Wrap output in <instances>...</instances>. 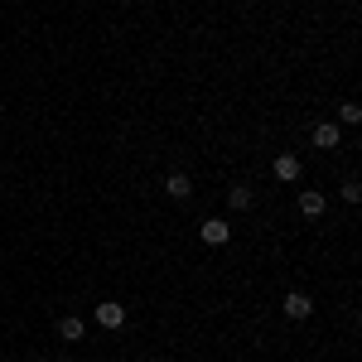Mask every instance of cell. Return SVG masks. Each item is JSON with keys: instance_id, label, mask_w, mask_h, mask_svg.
<instances>
[{"instance_id": "obj_1", "label": "cell", "mask_w": 362, "mask_h": 362, "mask_svg": "<svg viewBox=\"0 0 362 362\" xmlns=\"http://www.w3.org/2000/svg\"><path fill=\"white\" fill-rule=\"evenodd\" d=\"M280 309H285V319H309V314H314V299H309V295H299V290H290Z\"/></svg>"}, {"instance_id": "obj_2", "label": "cell", "mask_w": 362, "mask_h": 362, "mask_svg": "<svg viewBox=\"0 0 362 362\" xmlns=\"http://www.w3.org/2000/svg\"><path fill=\"white\" fill-rule=\"evenodd\" d=\"M97 324H101V329H121V324H126V309H121L116 299H101V304H97Z\"/></svg>"}, {"instance_id": "obj_3", "label": "cell", "mask_w": 362, "mask_h": 362, "mask_svg": "<svg viewBox=\"0 0 362 362\" xmlns=\"http://www.w3.org/2000/svg\"><path fill=\"white\" fill-rule=\"evenodd\" d=\"M338 140H343V135H338L334 121H319V126H314V145H319V150H334Z\"/></svg>"}, {"instance_id": "obj_4", "label": "cell", "mask_w": 362, "mask_h": 362, "mask_svg": "<svg viewBox=\"0 0 362 362\" xmlns=\"http://www.w3.org/2000/svg\"><path fill=\"white\" fill-rule=\"evenodd\" d=\"M299 213H304V217H319V213H324V193H319V188H304V193H299Z\"/></svg>"}, {"instance_id": "obj_5", "label": "cell", "mask_w": 362, "mask_h": 362, "mask_svg": "<svg viewBox=\"0 0 362 362\" xmlns=\"http://www.w3.org/2000/svg\"><path fill=\"white\" fill-rule=\"evenodd\" d=\"M227 237H232V227H227V222H217V217H213V222H203V242H208V247H222Z\"/></svg>"}, {"instance_id": "obj_6", "label": "cell", "mask_w": 362, "mask_h": 362, "mask_svg": "<svg viewBox=\"0 0 362 362\" xmlns=\"http://www.w3.org/2000/svg\"><path fill=\"white\" fill-rule=\"evenodd\" d=\"M58 338H63V343H78V338H83V319H78V314H63V319H58Z\"/></svg>"}, {"instance_id": "obj_7", "label": "cell", "mask_w": 362, "mask_h": 362, "mask_svg": "<svg viewBox=\"0 0 362 362\" xmlns=\"http://www.w3.org/2000/svg\"><path fill=\"white\" fill-rule=\"evenodd\" d=\"M275 179L295 183V179H299V160H295V155H280V160H275Z\"/></svg>"}, {"instance_id": "obj_8", "label": "cell", "mask_w": 362, "mask_h": 362, "mask_svg": "<svg viewBox=\"0 0 362 362\" xmlns=\"http://www.w3.org/2000/svg\"><path fill=\"white\" fill-rule=\"evenodd\" d=\"M165 193H170V198H188V193H193V179H188V174H170V179H165Z\"/></svg>"}, {"instance_id": "obj_9", "label": "cell", "mask_w": 362, "mask_h": 362, "mask_svg": "<svg viewBox=\"0 0 362 362\" xmlns=\"http://www.w3.org/2000/svg\"><path fill=\"white\" fill-rule=\"evenodd\" d=\"M227 203H232L237 213H247V208H252V188H247V183H237V188L227 193Z\"/></svg>"}, {"instance_id": "obj_10", "label": "cell", "mask_w": 362, "mask_h": 362, "mask_svg": "<svg viewBox=\"0 0 362 362\" xmlns=\"http://www.w3.org/2000/svg\"><path fill=\"white\" fill-rule=\"evenodd\" d=\"M338 116H343L348 126H358V121H362V106H358V101H343V106H338Z\"/></svg>"}, {"instance_id": "obj_11", "label": "cell", "mask_w": 362, "mask_h": 362, "mask_svg": "<svg viewBox=\"0 0 362 362\" xmlns=\"http://www.w3.org/2000/svg\"><path fill=\"white\" fill-rule=\"evenodd\" d=\"M343 198H348V203H358V198H362V188H358V179H348V183H343Z\"/></svg>"}, {"instance_id": "obj_12", "label": "cell", "mask_w": 362, "mask_h": 362, "mask_svg": "<svg viewBox=\"0 0 362 362\" xmlns=\"http://www.w3.org/2000/svg\"><path fill=\"white\" fill-rule=\"evenodd\" d=\"M63 362H68V358H63Z\"/></svg>"}]
</instances>
